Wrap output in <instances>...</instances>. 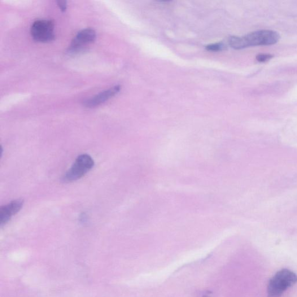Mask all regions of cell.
Returning <instances> with one entry per match:
<instances>
[{
  "instance_id": "obj_1",
  "label": "cell",
  "mask_w": 297,
  "mask_h": 297,
  "mask_svg": "<svg viewBox=\"0 0 297 297\" xmlns=\"http://www.w3.org/2000/svg\"><path fill=\"white\" fill-rule=\"evenodd\" d=\"M279 39L280 35L277 32L263 30L249 33L243 37H231L229 44L233 49L241 50L251 46L273 45Z\"/></svg>"
},
{
  "instance_id": "obj_5",
  "label": "cell",
  "mask_w": 297,
  "mask_h": 297,
  "mask_svg": "<svg viewBox=\"0 0 297 297\" xmlns=\"http://www.w3.org/2000/svg\"><path fill=\"white\" fill-rule=\"evenodd\" d=\"M97 34L93 29L87 28L80 30L76 34L69 48L70 53H77L85 49V48L95 40Z\"/></svg>"
},
{
  "instance_id": "obj_6",
  "label": "cell",
  "mask_w": 297,
  "mask_h": 297,
  "mask_svg": "<svg viewBox=\"0 0 297 297\" xmlns=\"http://www.w3.org/2000/svg\"><path fill=\"white\" fill-rule=\"evenodd\" d=\"M23 205L24 201L17 199L2 206L0 208V226L7 224L11 218L20 210Z\"/></svg>"
},
{
  "instance_id": "obj_2",
  "label": "cell",
  "mask_w": 297,
  "mask_h": 297,
  "mask_svg": "<svg viewBox=\"0 0 297 297\" xmlns=\"http://www.w3.org/2000/svg\"><path fill=\"white\" fill-rule=\"evenodd\" d=\"M297 282V275L287 269L279 271L270 279L268 286V297H280L287 289Z\"/></svg>"
},
{
  "instance_id": "obj_7",
  "label": "cell",
  "mask_w": 297,
  "mask_h": 297,
  "mask_svg": "<svg viewBox=\"0 0 297 297\" xmlns=\"http://www.w3.org/2000/svg\"><path fill=\"white\" fill-rule=\"evenodd\" d=\"M121 87L120 86H114L112 88L104 91L94 97L86 100L84 102V105L87 108H94L99 106L107 101L109 99L115 97L119 93Z\"/></svg>"
},
{
  "instance_id": "obj_3",
  "label": "cell",
  "mask_w": 297,
  "mask_h": 297,
  "mask_svg": "<svg viewBox=\"0 0 297 297\" xmlns=\"http://www.w3.org/2000/svg\"><path fill=\"white\" fill-rule=\"evenodd\" d=\"M94 165L92 157L87 154L78 156L72 167L65 174L62 178L64 182H71L78 180L90 171Z\"/></svg>"
},
{
  "instance_id": "obj_10",
  "label": "cell",
  "mask_w": 297,
  "mask_h": 297,
  "mask_svg": "<svg viewBox=\"0 0 297 297\" xmlns=\"http://www.w3.org/2000/svg\"><path fill=\"white\" fill-rule=\"evenodd\" d=\"M58 6L60 9V10L64 12L67 10V2L65 1L57 2Z\"/></svg>"
},
{
  "instance_id": "obj_9",
  "label": "cell",
  "mask_w": 297,
  "mask_h": 297,
  "mask_svg": "<svg viewBox=\"0 0 297 297\" xmlns=\"http://www.w3.org/2000/svg\"><path fill=\"white\" fill-rule=\"evenodd\" d=\"M273 56L269 54H260L257 56L256 59L259 62H265L271 59Z\"/></svg>"
},
{
  "instance_id": "obj_8",
  "label": "cell",
  "mask_w": 297,
  "mask_h": 297,
  "mask_svg": "<svg viewBox=\"0 0 297 297\" xmlns=\"http://www.w3.org/2000/svg\"><path fill=\"white\" fill-rule=\"evenodd\" d=\"M225 46L222 43L213 44L206 46V50L211 51H218L224 49Z\"/></svg>"
},
{
  "instance_id": "obj_4",
  "label": "cell",
  "mask_w": 297,
  "mask_h": 297,
  "mask_svg": "<svg viewBox=\"0 0 297 297\" xmlns=\"http://www.w3.org/2000/svg\"><path fill=\"white\" fill-rule=\"evenodd\" d=\"M53 20L39 19L34 22L30 29L34 40L40 43L53 41L55 38Z\"/></svg>"
}]
</instances>
